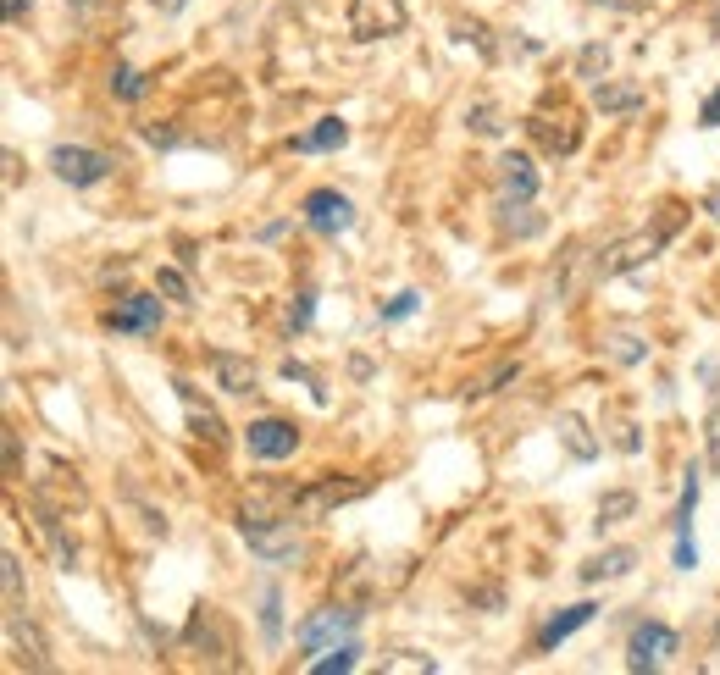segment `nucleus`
Returning a JSON list of instances; mask_svg holds the SVG:
<instances>
[{"mask_svg":"<svg viewBox=\"0 0 720 675\" xmlns=\"http://www.w3.org/2000/svg\"><path fill=\"white\" fill-rule=\"evenodd\" d=\"M366 493V482L360 476H349V482H338V476H316V482H305L300 493H294V510L288 515H300V521H322V515H333L338 504H349V498Z\"/></svg>","mask_w":720,"mask_h":675,"instance_id":"423d86ee","label":"nucleus"},{"mask_svg":"<svg viewBox=\"0 0 720 675\" xmlns=\"http://www.w3.org/2000/svg\"><path fill=\"white\" fill-rule=\"evenodd\" d=\"M604 349H610L615 366H637V360H648V344H643V338H632V332H615Z\"/></svg>","mask_w":720,"mask_h":675,"instance_id":"a878e982","label":"nucleus"},{"mask_svg":"<svg viewBox=\"0 0 720 675\" xmlns=\"http://www.w3.org/2000/svg\"><path fill=\"white\" fill-rule=\"evenodd\" d=\"M311 321H316V294H311V288H300L294 305H288V332H305Z\"/></svg>","mask_w":720,"mask_h":675,"instance_id":"c85d7f7f","label":"nucleus"},{"mask_svg":"<svg viewBox=\"0 0 720 675\" xmlns=\"http://www.w3.org/2000/svg\"><path fill=\"white\" fill-rule=\"evenodd\" d=\"M676 626H665V620H637L632 626V637H626V670H660L665 659L676 653Z\"/></svg>","mask_w":720,"mask_h":675,"instance_id":"39448f33","label":"nucleus"},{"mask_svg":"<svg viewBox=\"0 0 720 675\" xmlns=\"http://www.w3.org/2000/svg\"><path fill=\"white\" fill-rule=\"evenodd\" d=\"M593 106H599V111H637V106H643V89H637V83L604 78V83H593Z\"/></svg>","mask_w":720,"mask_h":675,"instance_id":"6ab92c4d","label":"nucleus"},{"mask_svg":"<svg viewBox=\"0 0 720 675\" xmlns=\"http://www.w3.org/2000/svg\"><path fill=\"white\" fill-rule=\"evenodd\" d=\"M704 465L720 471V382L709 388V410H704Z\"/></svg>","mask_w":720,"mask_h":675,"instance_id":"4be33fe9","label":"nucleus"},{"mask_svg":"<svg viewBox=\"0 0 720 675\" xmlns=\"http://www.w3.org/2000/svg\"><path fill=\"white\" fill-rule=\"evenodd\" d=\"M261 637L266 642L283 637V598H277V587H266V593H261Z\"/></svg>","mask_w":720,"mask_h":675,"instance_id":"bb28decb","label":"nucleus"},{"mask_svg":"<svg viewBox=\"0 0 720 675\" xmlns=\"http://www.w3.org/2000/svg\"><path fill=\"white\" fill-rule=\"evenodd\" d=\"M360 664V642H338V648H327V659H311V670L316 675H349Z\"/></svg>","mask_w":720,"mask_h":675,"instance_id":"b1692460","label":"nucleus"},{"mask_svg":"<svg viewBox=\"0 0 720 675\" xmlns=\"http://www.w3.org/2000/svg\"><path fill=\"white\" fill-rule=\"evenodd\" d=\"M637 565V548H610V554H593L588 565H582V581H615V576H632Z\"/></svg>","mask_w":720,"mask_h":675,"instance_id":"f3484780","label":"nucleus"},{"mask_svg":"<svg viewBox=\"0 0 720 675\" xmlns=\"http://www.w3.org/2000/svg\"><path fill=\"white\" fill-rule=\"evenodd\" d=\"M161 299L156 294H128V299H117V310L106 316V327L111 332H128V338H150V332H161Z\"/></svg>","mask_w":720,"mask_h":675,"instance_id":"1a4fd4ad","label":"nucleus"},{"mask_svg":"<svg viewBox=\"0 0 720 675\" xmlns=\"http://www.w3.org/2000/svg\"><path fill=\"white\" fill-rule=\"evenodd\" d=\"M593 615H599V604H571V609H554V615L538 626V637H532V653H554L565 637H576V631L588 626Z\"/></svg>","mask_w":720,"mask_h":675,"instance_id":"9d476101","label":"nucleus"},{"mask_svg":"<svg viewBox=\"0 0 720 675\" xmlns=\"http://www.w3.org/2000/svg\"><path fill=\"white\" fill-rule=\"evenodd\" d=\"M704 211H709V222H720V189L704 194Z\"/></svg>","mask_w":720,"mask_h":675,"instance_id":"a19ab883","label":"nucleus"},{"mask_svg":"<svg viewBox=\"0 0 720 675\" xmlns=\"http://www.w3.org/2000/svg\"><path fill=\"white\" fill-rule=\"evenodd\" d=\"M23 17H28V6H23V0H6V23H23Z\"/></svg>","mask_w":720,"mask_h":675,"instance_id":"79ce46f5","label":"nucleus"},{"mask_svg":"<svg viewBox=\"0 0 720 675\" xmlns=\"http://www.w3.org/2000/svg\"><path fill=\"white\" fill-rule=\"evenodd\" d=\"M211 371H216V388L222 393H239V399H250L255 388H261V377H255L250 355H233V349H211Z\"/></svg>","mask_w":720,"mask_h":675,"instance_id":"9b49d317","label":"nucleus"},{"mask_svg":"<svg viewBox=\"0 0 720 675\" xmlns=\"http://www.w3.org/2000/svg\"><path fill=\"white\" fill-rule=\"evenodd\" d=\"M615 443H621L626 454H637V449H643V438H637V427H621V432H615Z\"/></svg>","mask_w":720,"mask_h":675,"instance_id":"ea45409f","label":"nucleus"},{"mask_svg":"<svg viewBox=\"0 0 720 675\" xmlns=\"http://www.w3.org/2000/svg\"><path fill=\"white\" fill-rule=\"evenodd\" d=\"M277 371H283L288 382H305V388H311V399H316V404H327V388H322V377H316V371L305 366V360H294V355H288V360H283V366H277Z\"/></svg>","mask_w":720,"mask_h":675,"instance_id":"cd10ccee","label":"nucleus"},{"mask_svg":"<svg viewBox=\"0 0 720 675\" xmlns=\"http://www.w3.org/2000/svg\"><path fill=\"white\" fill-rule=\"evenodd\" d=\"M349 139V122H338V117H322L316 128H305V133H294L288 139V150L294 155H322V150H338V144Z\"/></svg>","mask_w":720,"mask_h":675,"instance_id":"dca6fc26","label":"nucleus"},{"mask_svg":"<svg viewBox=\"0 0 720 675\" xmlns=\"http://www.w3.org/2000/svg\"><path fill=\"white\" fill-rule=\"evenodd\" d=\"M698 128H720V89L698 106Z\"/></svg>","mask_w":720,"mask_h":675,"instance_id":"4c0bfd02","label":"nucleus"},{"mask_svg":"<svg viewBox=\"0 0 720 675\" xmlns=\"http://www.w3.org/2000/svg\"><path fill=\"white\" fill-rule=\"evenodd\" d=\"M416 310H421V294H416V288H405V294H394L383 310H377V321H405V316H416Z\"/></svg>","mask_w":720,"mask_h":675,"instance_id":"7c9ffc66","label":"nucleus"},{"mask_svg":"<svg viewBox=\"0 0 720 675\" xmlns=\"http://www.w3.org/2000/svg\"><path fill=\"white\" fill-rule=\"evenodd\" d=\"M632 515H637V493H626V487H615V493L599 498V532H604V526L632 521Z\"/></svg>","mask_w":720,"mask_h":675,"instance_id":"5701e85b","label":"nucleus"},{"mask_svg":"<svg viewBox=\"0 0 720 675\" xmlns=\"http://www.w3.org/2000/svg\"><path fill=\"white\" fill-rule=\"evenodd\" d=\"M239 537L250 543V554L261 559V565H277L288 570L294 559H300V537H294V515L288 521H272V515L261 510H244L239 515Z\"/></svg>","mask_w":720,"mask_h":675,"instance_id":"f257e3e1","label":"nucleus"},{"mask_svg":"<svg viewBox=\"0 0 720 675\" xmlns=\"http://www.w3.org/2000/svg\"><path fill=\"white\" fill-rule=\"evenodd\" d=\"M156 288H161L167 299H183V305H189V277L172 272V266H161V272H156Z\"/></svg>","mask_w":720,"mask_h":675,"instance_id":"2f4dec72","label":"nucleus"},{"mask_svg":"<svg viewBox=\"0 0 720 675\" xmlns=\"http://www.w3.org/2000/svg\"><path fill=\"white\" fill-rule=\"evenodd\" d=\"M300 216H305V227L322 233V238H338V233L355 227V205H349L338 189H311V194H305V205H300Z\"/></svg>","mask_w":720,"mask_h":675,"instance_id":"6e6552de","label":"nucleus"},{"mask_svg":"<svg viewBox=\"0 0 720 675\" xmlns=\"http://www.w3.org/2000/svg\"><path fill=\"white\" fill-rule=\"evenodd\" d=\"M172 388H178V399L189 404V432H194L200 443H211V449H222V443H228V427H222V415H216V410H205V404L194 399V388H189V382H172Z\"/></svg>","mask_w":720,"mask_h":675,"instance_id":"2eb2a0df","label":"nucleus"},{"mask_svg":"<svg viewBox=\"0 0 720 675\" xmlns=\"http://www.w3.org/2000/svg\"><path fill=\"white\" fill-rule=\"evenodd\" d=\"M499 189H504V200H538V166H532V155H504Z\"/></svg>","mask_w":720,"mask_h":675,"instance_id":"4468645a","label":"nucleus"},{"mask_svg":"<svg viewBox=\"0 0 720 675\" xmlns=\"http://www.w3.org/2000/svg\"><path fill=\"white\" fill-rule=\"evenodd\" d=\"M455 39H466V45H477L482 56H493V39H488V28H482V23H455Z\"/></svg>","mask_w":720,"mask_h":675,"instance_id":"f704fd0d","label":"nucleus"},{"mask_svg":"<svg viewBox=\"0 0 720 675\" xmlns=\"http://www.w3.org/2000/svg\"><path fill=\"white\" fill-rule=\"evenodd\" d=\"M383 670H438L427 653H405V659H383Z\"/></svg>","mask_w":720,"mask_h":675,"instance_id":"c9c22d12","label":"nucleus"},{"mask_svg":"<svg viewBox=\"0 0 720 675\" xmlns=\"http://www.w3.org/2000/svg\"><path fill=\"white\" fill-rule=\"evenodd\" d=\"M527 133L538 139V150H543V155H571V150H576V139H582L576 128H554L549 117H527Z\"/></svg>","mask_w":720,"mask_h":675,"instance_id":"a211bd4d","label":"nucleus"},{"mask_svg":"<svg viewBox=\"0 0 720 675\" xmlns=\"http://www.w3.org/2000/svg\"><path fill=\"white\" fill-rule=\"evenodd\" d=\"M6 476H23V443H17V432H6Z\"/></svg>","mask_w":720,"mask_h":675,"instance_id":"e433bc0d","label":"nucleus"},{"mask_svg":"<svg viewBox=\"0 0 720 675\" xmlns=\"http://www.w3.org/2000/svg\"><path fill=\"white\" fill-rule=\"evenodd\" d=\"M150 6H156V12H167V17H172V12H183V6H189V0H150Z\"/></svg>","mask_w":720,"mask_h":675,"instance_id":"37998d69","label":"nucleus"},{"mask_svg":"<svg viewBox=\"0 0 720 675\" xmlns=\"http://www.w3.org/2000/svg\"><path fill=\"white\" fill-rule=\"evenodd\" d=\"M0 576H6V609H23V565H17V554L0 559Z\"/></svg>","mask_w":720,"mask_h":675,"instance_id":"c756f323","label":"nucleus"},{"mask_svg":"<svg viewBox=\"0 0 720 675\" xmlns=\"http://www.w3.org/2000/svg\"><path fill=\"white\" fill-rule=\"evenodd\" d=\"M360 615H366V609H349V604H327V609H316V615L305 620L300 631H294V642H300V659L311 664V653H322L327 642H338V637H355Z\"/></svg>","mask_w":720,"mask_h":675,"instance_id":"20e7f679","label":"nucleus"},{"mask_svg":"<svg viewBox=\"0 0 720 675\" xmlns=\"http://www.w3.org/2000/svg\"><path fill=\"white\" fill-rule=\"evenodd\" d=\"M6 642L17 648V664H28V670H50L45 637H39L34 620H23V609H6Z\"/></svg>","mask_w":720,"mask_h":675,"instance_id":"ddd939ff","label":"nucleus"},{"mask_svg":"<svg viewBox=\"0 0 720 675\" xmlns=\"http://www.w3.org/2000/svg\"><path fill=\"white\" fill-rule=\"evenodd\" d=\"M499 222H504V233H516V238H538L543 233V216L532 211V200H504Z\"/></svg>","mask_w":720,"mask_h":675,"instance_id":"aec40b11","label":"nucleus"},{"mask_svg":"<svg viewBox=\"0 0 720 675\" xmlns=\"http://www.w3.org/2000/svg\"><path fill=\"white\" fill-rule=\"evenodd\" d=\"M144 139L156 144V150H172V144H178V128H144Z\"/></svg>","mask_w":720,"mask_h":675,"instance_id":"58836bf2","label":"nucleus"},{"mask_svg":"<svg viewBox=\"0 0 720 675\" xmlns=\"http://www.w3.org/2000/svg\"><path fill=\"white\" fill-rule=\"evenodd\" d=\"M111 95H117V100H144V95H150V78H144L139 67H117V72H111Z\"/></svg>","mask_w":720,"mask_h":675,"instance_id":"393cba45","label":"nucleus"},{"mask_svg":"<svg viewBox=\"0 0 720 675\" xmlns=\"http://www.w3.org/2000/svg\"><path fill=\"white\" fill-rule=\"evenodd\" d=\"M693 515H698V471H687L682 504H676V570H698V543H693Z\"/></svg>","mask_w":720,"mask_h":675,"instance_id":"f8f14e48","label":"nucleus"},{"mask_svg":"<svg viewBox=\"0 0 720 675\" xmlns=\"http://www.w3.org/2000/svg\"><path fill=\"white\" fill-rule=\"evenodd\" d=\"M50 172L61 183H72V189H95V183H106L117 172V161L106 150H89V144H56L50 150Z\"/></svg>","mask_w":720,"mask_h":675,"instance_id":"f03ea898","label":"nucleus"},{"mask_svg":"<svg viewBox=\"0 0 720 675\" xmlns=\"http://www.w3.org/2000/svg\"><path fill=\"white\" fill-rule=\"evenodd\" d=\"M244 449L255 454V460H288V454L300 449V427L294 421H283V415H261V421H250L244 427Z\"/></svg>","mask_w":720,"mask_h":675,"instance_id":"0eeeda50","label":"nucleus"},{"mask_svg":"<svg viewBox=\"0 0 720 675\" xmlns=\"http://www.w3.org/2000/svg\"><path fill=\"white\" fill-rule=\"evenodd\" d=\"M349 39L360 45H372V39H394L405 34V0H349Z\"/></svg>","mask_w":720,"mask_h":675,"instance_id":"7ed1b4c3","label":"nucleus"},{"mask_svg":"<svg viewBox=\"0 0 720 675\" xmlns=\"http://www.w3.org/2000/svg\"><path fill=\"white\" fill-rule=\"evenodd\" d=\"M560 438H565V449H571V460H599V438L588 432L582 415H560Z\"/></svg>","mask_w":720,"mask_h":675,"instance_id":"412c9836","label":"nucleus"},{"mask_svg":"<svg viewBox=\"0 0 720 675\" xmlns=\"http://www.w3.org/2000/svg\"><path fill=\"white\" fill-rule=\"evenodd\" d=\"M604 67H610V50L604 45H588L582 56H576V72H582V78H599Z\"/></svg>","mask_w":720,"mask_h":675,"instance_id":"72a5a7b5","label":"nucleus"},{"mask_svg":"<svg viewBox=\"0 0 720 675\" xmlns=\"http://www.w3.org/2000/svg\"><path fill=\"white\" fill-rule=\"evenodd\" d=\"M466 122H471V128L482 133V139H493V133H504V122H499V111H493V106H471V111H466Z\"/></svg>","mask_w":720,"mask_h":675,"instance_id":"473e14b6","label":"nucleus"}]
</instances>
